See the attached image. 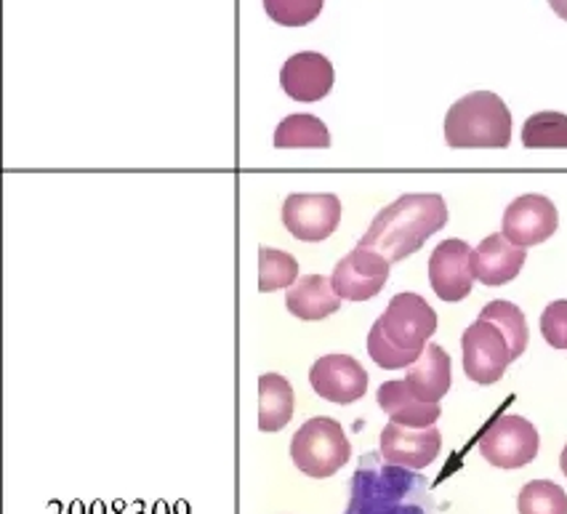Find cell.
Returning a JSON list of instances; mask_svg holds the SVG:
<instances>
[{"label":"cell","mask_w":567,"mask_h":514,"mask_svg":"<svg viewBox=\"0 0 567 514\" xmlns=\"http://www.w3.org/2000/svg\"><path fill=\"white\" fill-rule=\"evenodd\" d=\"M445 224L447 206L443 195H402L394 203H389L384 210H379V216L371 222L358 246L381 254L389 265H398V261L415 254Z\"/></svg>","instance_id":"7a4b0ae2"},{"label":"cell","mask_w":567,"mask_h":514,"mask_svg":"<svg viewBox=\"0 0 567 514\" xmlns=\"http://www.w3.org/2000/svg\"><path fill=\"white\" fill-rule=\"evenodd\" d=\"M299 280V261L286 250L269 246L259 248V291H277V288H291Z\"/></svg>","instance_id":"603a6c76"},{"label":"cell","mask_w":567,"mask_h":514,"mask_svg":"<svg viewBox=\"0 0 567 514\" xmlns=\"http://www.w3.org/2000/svg\"><path fill=\"white\" fill-rule=\"evenodd\" d=\"M293 417V387L286 376L264 373L259 379V430L280 432Z\"/></svg>","instance_id":"d6986e66"},{"label":"cell","mask_w":567,"mask_h":514,"mask_svg":"<svg viewBox=\"0 0 567 514\" xmlns=\"http://www.w3.org/2000/svg\"><path fill=\"white\" fill-rule=\"evenodd\" d=\"M549 6H551L554 14H557L559 19H565V22H567V0H549Z\"/></svg>","instance_id":"4316f807"},{"label":"cell","mask_w":567,"mask_h":514,"mask_svg":"<svg viewBox=\"0 0 567 514\" xmlns=\"http://www.w3.org/2000/svg\"><path fill=\"white\" fill-rule=\"evenodd\" d=\"M341 201L333 193H296L282 203V224L296 240L320 243L336 233Z\"/></svg>","instance_id":"ba28073f"},{"label":"cell","mask_w":567,"mask_h":514,"mask_svg":"<svg viewBox=\"0 0 567 514\" xmlns=\"http://www.w3.org/2000/svg\"><path fill=\"white\" fill-rule=\"evenodd\" d=\"M480 320H487V322H493V326H498V331L506 336V341H509L512 358L514 360L523 358V352L527 349V339H530V331H527V320H525L523 309H519L517 305H512V301L496 299V301H491V305L483 307Z\"/></svg>","instance_id":"44dd1931"},{"label":"cell","mask_w":567,"mask_h":514,"mask_svg":"<svg viewBox=\"0 0 567 514\" xmlns=\"http://www.w3.org/2000/svg\"><path fill=\"white\" fill-rule=\"evenodd\" d=\"M519 514H567V493L551 480H533L519 491Z\"/></svg>","instance_id":"cb8c5ba5"},{"label":"cell","mask_w":567,"mask_h":514,"mask_svg":"<svg viewBox=\"0 0 567 514\" xmlns=\"http://www.w3.org/2000/svg\"><path fill=\"white\" fill-rule=\"evenodd\" d=\"M461 349H464V371L477 384H496L514 362L506 336L498 331V326L480 318L461 336Z\"/></svg>","instance_id":"52a82bcc"},{"label":"cell","mask_w":567,"mask_h":514,"mask_svg":"<svg viewBox=\"0 0 567 514\" xmlns=\"http://www.w3.org/2000/svg\"><path fill=\"white\" fill-rule=\"evenodd\" d=\"M559 214L546 195H523L504 210V235L514 246L530 248L557 233Z\"/></svg>","instance_id":"8fae6325"},{"label":"cell","mask_w":567,"mask_h":514,"mask_svg":"<svg viewBox=\"0 0 567 514\" xmlns=\"http://www.w3.org/2000/svg\"><path fill=\"white\" fill-rule=\"evenodd\" d=\"M445 142L453 150H504L512 144V112L493 91L461 96L445 115Z\"/></svg>","instance_id":"277c9868"},{"label":"cell","mask_w":567,"mask_h":514,"mask_svg":"<svg viewBox=\"0 0 567 514\" xmlns=\"http://www.w3.org/2000/svg\"><path fill=\"white\" fill-rule=\"evenodd\" d=\"M277 150H326L331 147V131L318 115H288L275 131Z\"/></svg>","instance_id":"ffe728a7"},{"label":"cell","mask_w":567,"mask_h":514,"mask_svg":"<svg viewBox=\"0 0 567 514\" xmlns=\"http://www.w3.org/2000/svg\"><path fill=\"white\" fill-rule=\"evenodd\" d=\"M415 398L426 403H440L451 390V358L440 345H426L424 354L408 368L405 376Z\"/></svg>","instance_id":"ac0fdd59"},{"label":"cell","mask_w":567,"mask_h":514,"mask_svg":"<svg viewBox=\"0 0 567 514\" xmlns=\"http://www.w3.org/2000/svg\"><path fill=\"white\" fill-rule=\"evenodd\" d=\"M527 250L514 246L504 233L485 237L477 248H474V278L485 286H506L519 275L525 267Z\"/></svg>","instance_id":"9a60e30c"},{"label":"cell","mask_w":567,"mask_h":514,"mask_svg":"<svg viewBox=\"0 0 567 514\" xmlns=\"http://www.w3.org/2000/svg\"><path fill=\"white\" fill-rule=\"evenodd\" d=\"M352 456V443L331 417H315L299 426L291 440V459L307 477H333Z\"/></svg>","instance_id":"5b68a950"},{"label":"cell","mask_w":567,"mask_h":514,"mask_svg":"<svg viewBox=\"0 0 567 514\" xmlns=\"http://www.w3.org/2000/svg\"><path fill=\"white\" fill-rule=\"evenodd\" d=\"M379 408L386 413L394 424L411 426V430H426V426H434L440 421V413L443 408L440 403H426V400L415 398L408 381H384L379 387Z\"/></svg>","instance_id":"2e32d148"},{"label":"cell","mask_w":567,"mask_h":514,"mask_svg":"<svg viewBox=\"0 0 567 514\" xmlns=\"http://www.w3.org/2000/svg\"><path fill=\"white\" fill-rule=\"evenodd\" d=\"M286 307L299 320H322L341 307V299L333 291L331 278H326V275H305V278H299L288 288Z\"/></svg>","instance_id":"e0dca14e"},{"label":"cell","mask_w":567,"mask_h":514,"mask_svg":"<svg viewBox=\"0 0 567 514\" xmlns=\"http://www.w3.org/2000/svg\"><path fill=\"white\" fill-rule=\"evenodd\" d=\"M523 144L527 150H567V115H563V112H536V115H530L523 125Z\"/></svg>","instance_id":"7402d4cb"},{"label":"cell","mask_w":567,"mask_h":514,"mask_svg":"<svg viewBox=\"0 0 567 514\" xmlns=\"http://www.w3.org/2000/svg\"><path fill=\"white\" fill-rule=\"evenodd\" d=\"M538 448L540 438L533 421L514 417V413H504V417L491 421L483 438H480V453H483L487 464L498 466V470L527 466L538 456Z\"/></svg>","instance_id":"8992f818"},{"label":"cell","mask_w":567,"mask_h":514,"mask_svg":"<svg viewBox=\"0 0 567 514\" xmlns=\"http://www.w3.org/2000/svg\"><path fill=\"white\" fill-rule=\"evenodd\" d=\"M437 331V312L419 294H398L368 333V354L379 368H411Z\"/></svg>","instance_id":"3957f363"},{"label":"cell","mask_w":567,"mask_h":514,"mask_svg":"<svg viewBox=\"0 0 567 514\" xmlns=\"http://www.w3.org/2000/svg\"><path fill=\"white\" fill-rule=\"evenodd\" d=\"M389 261L381 254L368 248L349 250L344 259L333 267L331 282L341 301H368L373 299L389 280Z\"/></svg>","instance_id":"9c48e42d"},{"label":"cell","mask_w":567,"mask_h":514,"mask_svg":"<svg viewBox=\"0 0 567 514\" xmlns=\"http://www.w3.org/2000/svg\"><path fill=\"white\" fill-rule=\"evenodd\" d=\"M333 81V64L328 62V56L315 54V51L293 54L280 70L282 91L296 102H320L331 94Z\"/></svg>","instance_id":"5bb4252c"},{"label":"cell","mask_w":567,"mask_h":514,"mask_svg":"<svg viewBox=\"0 0 567 514\" xmlns=\"http://www.w3.org/2000/svg\"><path fill=\"white\" fill-rule=\"evenodd\" d=\"M309 384L328 403L349 405L368 390V373L349 354H326L309 371Z\"/></svg>","instance_id":"7c38bea8"},{"label":"cell","mask_w":567,"mask_h":514,"mask_svg":"<svg viewBox=\"0 0 567 514\" xmlns=\"http://www.w3.org/2000/svg\"><path fill=\"white\" fill-rule=\"evenodd\" d=\"M540 333L546 345L554 349H567V301H551L540 315Z\"/></svg>","instance_id":"484cf974"},{"label":"cell","mask_w":567,"mask_h":514,"mask_svg":"<svg viewBox=\"0 0 567 514\" xmlns=\"http://www.w3.org/2000/svg\"><path fill=\"white\" fill-rule=\"evenodd\" d=\"M344 514H437V506L426 477L389 464L381 453H365L352 474Z\"/></svg>","instance_id":"6da1fadb"},{"label":"cell","mask_w":567,"mask_h":514,"mask_svg":"<svg viewBox=\"0 0 567 514\" xmlns=\"http://www.w3.org/2000/svg\"><path fill=\"white\" fill-rule=\"evenodd\" d=\"M474 248L470 243L451 237L432 250L430 282L443 301H461L474 286Z\"/></svg>","instance_id":"30bf717a"},{"label":"cell","mask_w":567,"mask_h":514,"mask_svg":"<svg viewBox=\"0 0 567 514\" xmlns=\"http://www.w3.org/2000/svg\"><path fill=\"white\" fill-rule=\"evenodd\" d=\"M326 0H264V11L282 28H305L320 17Z\"/></svg>","instance_id":"d4e9b609"},{"label":"cell","mask_w":567,"mask_h":514,"mask_svg":"<svg viewBox=\"0 0 567 514\" xmlns=\"http://www.w3.org/2000/svg\"><path fill=\"white\" fill-rule=\"evenodd\" d=\"M559 466H563V472H565V477H567V445L563 448V456H559Z\"/></svg>","instance_id":"83f0119b"},{"label":"cell","mask_w":567,"mask_h":514,"mask_svg":"<svg viewBox=\"0 0 567 514\" xmlns=\"http://www.w3.org/2000/svg\"><path fill=\"white\" fill-rule=\"evenodd\" d=\"M443 451V434L437 426L426 430H411L389 421L381 432V459L405 470H424Z\"/></svg>","instance_id":"4fadbf2b"}]
</instances>
